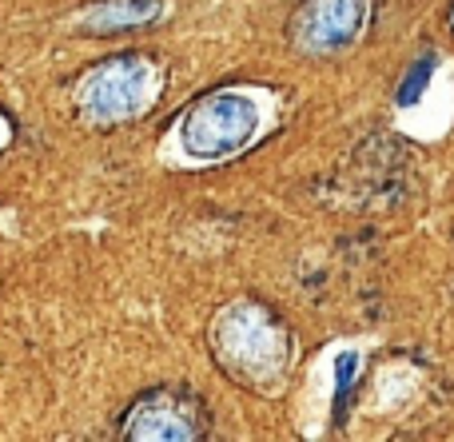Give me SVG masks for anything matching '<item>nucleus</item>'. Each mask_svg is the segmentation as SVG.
<instances>
[{
	"mask_svg": "<svg viewBox=\"0 0 454 442\" xmlns=\"http://www.w3.org/2000/svg\"><path fill=\"white\" fill-rule=\"evenodd\" d=\"M116 435L140 442H192L212 435V419L188 387H156L120 415Z\"/></svg>",
	"mask_w": 454,
	"mask_h": 442,
	"instance_id": "4",
	"label": "nucleus"
},
{
	"mask_svg": "<svg viewBox=\"0 0 454 442\" xmlns=\"http://www.w3.org/2000/svg\"><path fill=\"white\" fill-rule=\"evenodd\" d=\"M164 88H168L164 64L144 52H120L100 60L80 80L76 100L88 120L128 124V120H140L148 108H156Z\"/></svg>",
	"mask_w": 454,
	"mask_h": 442,
	"instance_id": "3",
	"label": "nucleus"
},
{
	"mask_svg": "<svg viewBox=\"0 0 454 442\" xmlns=\"http://www.w3.org/2000/svg\"><path fill=\"white\" fill-rule=\"evenodd\" d=\"M160 12H164L160 0H100L76 16V28L92 36H116V32H132L160 20Z\"/></svg>",
	"mask_w": 454,
	"mask_h": 442,
	"instance_id": "6",
	"label": "nucleus"
},
{
	"mask_svg": "<svg viewBox=\"0 0 454 442\" xmlns=\"http://www.w3.org/2000/svg\"><path fill=\"white\" fill-rule=\"evenodd\" d=\"M375 0H299L287 20V40L303 56H339L367 32Z\"/></svg>",
	"mask_w": 454,
	"mask_h": 442,
	"instance_id": "5",
	"label": "nucleus"
},
{
	"mask_svg": "<svg viewBox=\"0 0 454 442\" xmlns=\"http://www.w3.org/2000/svg\"><path fill=\"white\" fill-rule=\"evenodd\" d=\"M450 32H454V4H450Z\"/></svg>",
	"mask_w": 454,
	"mask_h": 442,
	"instance_id": "10",
	"label": "nucleus"
},
{
	"mask_svg": "<svg viewBox=\"0 0 454 442\" xmlns=\"http://www.w3.org/2000/svg\"><path fill=\"white\" fill-rule=\"evenodd\" d=\"M263 132V104L251 88H215L200 96L176 124V140L200 164L239 156Z\"/></svg>",
	"mask_w": 454,
	"mask_h": 442,
	"instance_id": "2",
	"label": "nucleus"
},
{
	"mask_svg": "<svg viewBox=\"0 0 454 442\" xmlns=\"http://www.w3.org/2000/svg\"><path fill=\"white\" fill-rule=\"evenodd\" d=\"M355 371H359V359H355L351 351H347V355H339V367H335V395H339V403H335V419L343 415V403H347V391H351Z\"/></svg>",
	"mask_w": 454,
	"mask_h": 442,
	"instance_id": "8",
	"label": "nucleus"
},
{
	"mask_svg": "<svg viewBox=\"0 0 454 442\" xmlns=\"http://www.w3.org/2000/svg\"><path fill=\"white\" fill-rule=\"evenodd\" d=\"M12 140V124L4 120V112H0V151H4V143Z\"/></svg>",
	"mask_w": 454,
	"mask_h": 442,
	"instance_id": "9",
	"label": "nucleus"
},
{
	"mask_svg": "<svg viewBox=\"0 0 454 442\" xmlns=\"http://www.w3.org/2000/svg\"><path fill=\"white\" fill-rule=\"evenodd\" d=\"M207 347L231 383L271 395L291 367V331L267 303L231 299L207 327Z\"/></svg>",
	"mask_w": 454,
	"mask_h": 442,
	"instance_id": "1",
	"label": "nucleus"
},
{
	"mask_svg": "<svg viewBox=\"0 0 454 442\" xmlns=\"http://www.w3.org/2000/svg\"><path fill=\"white\" fill-rule=\"evenodd\" d=\"M431 72H434V56H431V52H427L423 60H415V64H411L407 80H403V84H399V104H403V108H411V104H419V100H423L427 84H431Z\"/></svg>",
	"mask_w": 454,
	"mask_h": 442,
	"instance_id": "7",
	"label": "nucleus"
}]
</instances>
